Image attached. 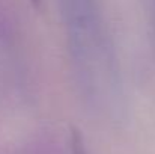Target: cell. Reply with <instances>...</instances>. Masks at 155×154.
Here are the masks:
<instances>
[{
  "label": "cell",
  "instance_id": "cell-1",
  "mask_svg": "<svg viewBox=\"0 0 155 154\" xmlns=\"http://www.w3.org/2000/svg\"><path fill=\"white\" fill-rule=\"evenodd\" d=\"M54 3L80 98L97 113H119L125 103L122 68L101 0Z\"/></svg>",
  "mask_w": 155,
  "mask_h": 154
},
{
  "label": "cell",
  "instance_id": "cell-2",
  "mask_svg": "<svg viewBox=\"0 0 155 154\" xmlns=\"http://www.w3.org/2000/svg\"><path fill=\"white\" fill-rule=\"evenodd\" d=\"M33 6H41V3H42V0H29Z\"/></svg>",
  "mask_w": 155,
  "mask_h": 154
},
{
  "label": "cell",
  "instance_id": "cell-3",
  "mask_svg": "<svg viewBox=\"0 0 155 154\" xmlns=\"http://www.w3.org/2000/svg\"><path fill=\"white\" fill-rule=\"evenodd\" d=\"M154 8H155V0H154Z\"/></svg>",
  "mask_w": 155,
  "mask_h": 154
}]
</instances>
